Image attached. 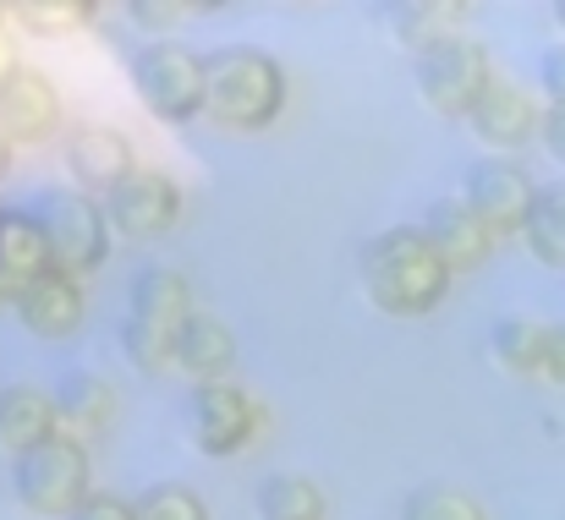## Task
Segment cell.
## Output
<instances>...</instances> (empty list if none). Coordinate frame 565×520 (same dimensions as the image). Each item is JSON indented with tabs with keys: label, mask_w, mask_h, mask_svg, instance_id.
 Segmentation results:
<instances>
[{
	"label": "cell",
	"mask_w": 565,
	"mask_h": 520,
	"mask_svg": "<svg viewBox=\"0 0 565 520\" xmlns=\"http://www.w3.org/2000/svg\"><path fill=\"white\" fill-rule=\"evenodd\" d=\"M363 291L384 318H428L450 296V269L417 225H390L358 252Z\"/></svg>",
	"instance_id": "obj_1"
},
{
	"label": "cell",
	"mask_w": 565,
	"mask_h": 520,
	"mask_svg": "<svg viewBox=\"0 0 565 520\" xmlns=\"http://www.w3.org/2000/svg\"><path fill=\"white\" fill-rule=\"evenodd\" d=\"M286 110V66L258 44L203 50V116L225 132H264Z\"/></svg>",
	"instance_id": "obj_2"
},
{
	"label": "cell",
	"mask_w": 565,
	"mask_h": 520,
	"mask_svg": "<svg viewBox=\"0 0 565 520\" xmlns=\"http://www.w3.org/2000/svg\"><path fill=\"white\" fill-rule=\"evenodd\" d=\"M412 83H417V99L445 116V121H467L478 110V99L500 83L494 77V61L489 50L472 39V33H456L423 55H412Z\"/></svg>",
	"instance_id": "obj_3"
},
{
	"label": "cell",
	"mask_w": 565,
	"mask_h": 520,
	"mask_svg": "<svg viewBox=\"0 0 565 520\" xmlns=\"http://www.w3.org/2000/svg\"><path fill=\"white\" fill-rule=\"evenodd\" d=\"M33 219H39V230H44L50 258H55L61 274L83 280V274H94L110 258V219L94 203V192H83V186H50V192L33 197Z\"/></svg>",
	"instance_id": "obj_4"
},
{
	"label": "cell",
	"mask_w": 565,
	"mask_h": 520,
	"mask_svg": "<svg viewBox=\"0 0 565 520\" xmlns=\"http://www.w3.org/2000/svg\"><path fill=\"white\" fill-rule=\"evenodd\" d=\"M11 494L28 516H77L83 499L94 494V477H88V449L77 438H50L28 455L11 461Z\"/></svg>",
	"instance_id": "obj_5"
},
{
	"label": "cell",
	"mask_w": 565,
	"mask_h": 520,
	"mask_svg": "<svg viewBox=\"0 0 565 520\" xmlns=\"http://www.w3.org/2000/svg\"><path fill=\"white\" fill-rule=\"evenodd\" d=\"M127 77L149 105V116L171 127H188L192 116H203V55L182 39H149L143 50H132Z\"/></svg>",
	"instance_id": "obj_6"
},
{
	"label": "cell",
	"mask_w": 565,
	"mask_h": 520,
	"mask_svg": "<svg viewBox=\"0 0 565 520\" xmlns=\"http://www.w3.org/2000/svg\"><path fill=\"white\" fill-rule=\"evenodd\" d=\"M258 427H264V411L242 383L214 378V383H192L188 389V438L203 455L225 461V455L247 449Z\"/></svg>",
	"instance_id": "obj_7"
},
{
	"label": "cell",
	"mask_w": 565,
	"mask_h": 520,
	"mask_svg": "<svg viewBox=\"0 0 565 520\" xmlns=\"http://www.w3.org/2000/svg\"><path fill=\"white\" fill-rule=\"evenodd\" d=\"M99 208H105V219H110L116 236H127V241H160L182 219V186L166 171H154V165H138L127 181H116L99 197Z\"/></svg>",
	"instance_id": "obj_8"
},
{
	"label": "cell",
	"mask_w": 565,
	"mask_h": 520,
	"mask_svg": "<svg viewBox=\"0 0 565 520\" xmlns=\"http://www.w3.org/2000/svg\"><path fill=\"white\" fill-rule=\"evenodd\" d=\"M539 197V181L516 160H478L461 175V203L494 230V236H522L527 208Z\"/></svg>",
	"instance_id": "obj_9"
},
{
	"label": "cell",
	"mask_w": 565,
	"mask_h": 520,
	"mask_svg": "<svg viewBox=\"0 0 565 520\" xmlns=\"http://www.w3.org/2000/svg\"><path fill=\"white\" fill-rule=\"evenodd\" d=\"M61 94H55V83L39 72V66H22L6 88H0V138L17 149H28V143H50L55 132H61Z\"/></svg>",
	"instance_id": "obj_10"
},
{
	"label": "cell",
	"mask_w": 565,
	"mask_h": 520,
	"mask_svg": "<svg viewBox=\"0 0 565 520\" xmlns=\"http://www.w3.org/2000/svg\"><path fill=\"white\" fill-rule=\"evenodd\" d=\"M50 269H55V258H50V241H44L33 208H0V302L17 307Z\"/></svg>",
	"instance_id": "obj_11"
},
{
	"label": "cell",
	"mask_w": 565,
	"mask_h": 520,
	"mask_svg": "<svg viewBox=\"0 0 565 520\" xmlns=\"http://www.w3.org/2000/svg\"><path fill=\"white\" fill-rule=\"evenodd\" d=\"M417 230L428 236V247L445 258V269H450V274L489 263V252H494V241H500V236H494V230H489V225L461 203V197H434Z\"/></svg>",
	"instance_id": "obj_12"
},
{
	"label": "cell",
	"mask_w": 565,
	"mask_h": 520,
	"mask_svg": "<svg viewBox=\"0 0 565 520\" xmlns=\"http://www.w3.org/2000/svg\"><path fill=\"white\" fill-rule=\"evenodd\" d=\"M467 127H472V138H478L483 149L511 154V149H527V143L539 138L544 105H533V94L516 88V83H494V88L478 99V110L467 116Z\"/></svg>",
	"instance_id": "obj_13"
},
{
	"label": "cell",
	"mask_w": 565,
	"mask_h": 520,
	"mask_svg": "<svg viewBox=\"0 0 565 520\" xmlns=\"http://www.w3.org/2000/svg\"><path fill=\"white\" fill-rule=\"evenodd\" d=\"M83 280H72V274H61V269H50L11 313H17V324L33 335V340H66V335H77V324H83Z\"/></svg>",
	"instance_id": "obj_14"
},
{
	"label": "cell",
	"mask_w": 565,
	"mask_h": 520,
	"mask_svg": "<svg viewBox=\"0 0 565 520\" xmlns=\"http://www.w3.org/2000/svg\"><path fill=\"white\" fill-rule=\"evenodd\" d=\"M66 165L83 181V192H99V197H105L116 181H127V175L138 171L132 143H127L116 127H99V121H88V127H77V132L66 138Z\"/></svg>",
	"instance_id": "obj_15"
},
{
	"label": "cell",
	"mask_w": 565,
	"mask_h": 520,
	"mask_svg": "<svg viewBox=\"0 0 565 520\" xmlns=\"http://www.w3.org/2000/svg\"><path fill=\"white\" fill-rule=\"evenodd\" d=\"M127 318H138V324H154V329L177 335V329L192 318L188 280H182L177 269H166V263L138 269V274H132V291H127Z\"/></svg>",
	"instance_id": "obj_16"
},
{
	"label": "cell",
	"mask_w": 565,
	"mask_h": 520,
	"mask_svg": "<svg viewBox=\"0 0 565 520\" xmlns=\"http://www.w3.org/2000/svg\"><path fill=\"white\" fill-rule=\"evenodd\" d=\"M61 438V416H55V400L33 383H6L0 389V444L11 455H28L39 444Z\"/></svg>",
	"instance_id": "obj_17"
},
{
	"label": "cell",
	"mask_w": 565,
	"mask_h": 520,
	"mask_svg": "<svg viewBox=\"0 0 565 520\" xmlns=\"http://www.w3.org/2000/svg\"><path fill=\"white\" fill-rule=\"evenodd\" d=\"M384 22H390L395 44H406L412 55H423V50H434V44H445V39L461 33L467 6H456V0H401V6L384 11Z\"/></svg>",
	"instance_id": "obj_18"
},
{
	"label": "cell",
	"mask_w": 565,
	"mask_h": 520,
	"mask_svg": "<svg viewBox=\"0 0 565 520\" xmlns=\"http://www.w3.org/2000/svg\"><path fill=\"white\" fill-rule=\"evenodd\" d=\"M231 361H236V340H231V329H225L220 318L192 313L188 324L177 329V367H182L188 378L214 383V378H225Z\"/></svg>",
	"instance_id": "obj_19"
},
{
	"label": "cell",
	"mask_w": 565,
	"mask_h": 520,
	"mask_svg": "<svg viewBox=\"0 0 565 520\" xmlns=\"http://www.w3.org/2000/svg\"><path fill=\"white\" fill-rule=\"evenodd\" d=\"M50 400H55V416L72 422V427H83V433H99V427L116 416V394H110V383H105L99 372H88V367L61 372L55 389H50Z\"/></svg>",
	"instance_id": "obj_20"
},
{
	"label": "cell",
	"mask_w": 565,
	"mask_h": 520,
	"mask_svg": "<svg viewBox=\"0 0 565 520\" xmlns=\"http://www.w3.org/2000/svg\"><path fill=\"white\" fill-rule=\"evenodd\" d=\"M522 241L544 269H565V181L539 186V197L527 208V225H522Z\"/></svg>",
	"instance_id": "obj_21"
},
{
	"label": "cell",
	"mask_w": 565,
	"mask_h": 520,
	"mask_svg": "<svg viewBox=\"0 0 565 520\" xmlns=\"http://www.w3.org/2000/svg\"><path fill=\"white\" fill-rule=\"evenodd\" d=\"M258 520H324V488L297 472H275L253 488Z\"/></svg>",
	"instance_id": "obj_22"
},
{
	"label": "cell",
	"mask_w": 565,
	"mask_h": 520,
	"mask_svg": "<svg viewBox=\"0 0 565 520\" xmlns=\"http://www.w3.org/2000/svg\"><path fill=\"white\" fill-rule=\"evenodd\" d=\"M544 329L533 318H500L489 329V356L494 367H505L511 378H544Z\"/></svg>",
	"instance_id": "obj_23"
},
{
	"label": "cell",
	"mask_w": 565,
	"mask_h": 520,
	"mask_svg": "<svg viewBox=\"0 0 565 520\" xmlns=\"http://www.w3.org/2000/svg\"><path fill=\"white\" fill-rule=\"evenodd\" d=\"M11 17L28 28V33H77V28H88L94 22V6H83V0H17L11 6Z\"/></svg>",
	"instance_id": "obj_24"
},
{
	"label": "cell",
	"mask_w": 565,
	"mask_h": 520,
	"mask_svg": "<svg viewBox=\"0 0 565 520\" xmlns=\"http://www.w3.org/2000/svg\"><path fill=\"white\" fill-rule=\"evenodd\" d=\"M401 520H489V516L478 510V499H472V494H461V488H445V483H428V488L406 494Z\"/></svg>",
	"instance_id": "obj_25"
},
{
	"label": "cell",
	"mask_w": 565,
	"mask_h": 520,
	"mask_svg": "<svg viewBox=\"0 0 565 520\" xmlns=\"http://www.w3.org/2000/svg\"><path fill=\"white\" fill-rule=\"evenodd\" d=\"M121 350L138 372H171L177 367V335H166L154 324H138V318H121Z\"/></svg>",
	"instance_id": "obj_26"
},
{
	"label": "cell",
	"mask_w": 565,
	"mask_h": 520,
	"mask_svg": "<svg viewBox=\"0 0 565 520\" xmlns=\"http://www.w3.org/2000/svg\"><path fill=\"white\" fill-rule=\"evenodd\" d=\"M138 520H209V505L192 494L188 483H149L132 505Z\"/></svg>",
	"instance_id": "obj_27"
},
{
	"label": "cell",
	"mask_w": 565,
	"mask_h": 520,
	"mask_svg": "<svg viewBox=\"0 0 565 520\" xmlns=\"http://www.w3.org/2000/svg\"><path fill=\"white\" fill-rule=\"evenodd\" d=\"M127 17H132L138 28H149V33H160V39H166L171 28H182V22H188V6H177V0H138Z\"/></svg>",
	"instance_id": "obj_28"
},
{
	"label": "cell",
	"mask_w": 565,
	"mask_h": 520,
	"mask_svg": "<svg viewBox=\"0 0 565 520\" xmlns=\"http://www.w3.org/2000/svg\"><path fill=\"white\" fill-rule=\"evenodd\" d=\"M539 83H544L550 105H565V44H550L539 55Z\"/></svg>",
	"instance_id": "obj_29"
},
{
	"label": "cell",
	"mask_w": 565,
	"mask_h": 520,
	"mask_svg": "<svg viewBox=\"0 0 565 520\" xmlns=\"http://www.w3.org/2000/svg\"><path fill=\"white\" fill-rule=\"evenodd\" d=\"M72 520H138V516H132V505L116 499V494H88L83 510H77Z\"/></svg>",
	"instance_id": "obj_30"
},
{
	"label": "cell",
	"mask_w": 565,
	"mask_h": 520,
	"mask_svg": "<svg viewBox=\"0 0 565 520\" xmlns=\"http://www.w3.org/2000/svg\"><path fill=\"white\" fill-rule=\"evenodd\" d=\"M544 383H561L565 389V324L544 329Z\"/></svg>",
	"instance_id": "obj_31"
},
{
	"label": "cell",
	"mask_w": 565,
	"mask_h": 520,
	"mask_svg": "<svg viewBox=\"0 0 565 520\" xmlns=\"http://www.w3.org/2000/svg\"><path fill=\"white\" fill-rule=\"evenodd\" d=\"M539 143L565 165V105H544V127H539Z\"/></svg>",
	"instance_id": "obj_32"
},
{
	"label": "cell",
	"mask_w": 565,
	"mask_h": 520,
	"mask_svg": "<svg viewBox=\"0 0 565 520\" xmlns=\"http://www.w3.org/2000/svg\"><path fill=\"white\" fill-rule=\"evenodd\" d=\"M17 72H22V61H17V39H11V33H6V22H0V88H6Z\"/></svg>",
	"instance_id": "obj_33"
},
{
	"label": "cell",
	"mask_w": 565,
	"mask_h": 520,
	"mask_svg": "<svg viewBox=\"0 0 565 520\" xmlns=\"http://www.w3.org/2000/svg\"><path fill=\"white\" fill-rule=\"evenodd\" d=\"M11 171V143H6V138H0V175Z\"/></svg>",
	"instance_id": "obj_34"
},
{
	"label": "cell",
	"mask_w": 565,
	"mask_h": 520,
	"mask_svg": "<svg viewBox=\"0 0 565 520\" xmlns=\"http://www.w3.org/2000/svg\"><path fill=\"white\" fill-rule=\"evenodd\" d=\"M555 28H565V0H555Z\"/></svg>",
	"instance_id": "obj_35"
}]
</instances>
